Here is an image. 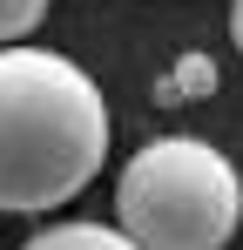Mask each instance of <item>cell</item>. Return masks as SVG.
Listing matches in <instances>:
<instances>
[{
    "label": "cell",
    "instance_id": "cell-1",
    "mask_svg": "<svg viewBox=\"0 0 243 250\" xmlns=\"http://www.w3.org/2000/svg\"><path fill=\"white\" fill-rule=\"evenodd\" d=\"M108 163V95L54 47H0V209L47 216Z\"/></svg>",
    "mask_w": 243,
    "mask_h": 250
},
{
    "label": "cell",
    "instance_id": "cell-2",
    "mask_svg": "<svg viewBox=\"0 0 243 250\" xmlns=\"http://www.w3.org/2000/svg\"><path fill=\"white\" fill-rule=\"evenodd\" d=\"M243 223V176L202 135L142 142L115 183V230L135 250H223Z\"/></svg>",
    "mask_w": 243,
    "mask_h": 250
},
{
    "label": "cell",
    "instance_id": "cell-3",
    "mask_svg": "<svg viewBox=\"0 0 243 250\" xmlns=\"http://www.w3.org/2000/svg\"><path fill=\"white\" fill-rule=\"evenodd\" d=\"M20 250H135V244L122 230H108V223H54V230L27 237Z\"/></svg>",
    "mask_w": 243,
    "mask_h": 250
},
{
    "label": "cell",
    "instance_id": "cell-4",
    "mask_svg": "<svg viewBox=\"0 0 243 250\" xmlns=\"http://www.w3.org/2000/svg\"><path fill=\"white\" fill-rule=\"evenodd\" d=\"M202 95H216V61L209 54H182L156 82V102H202Z\"/></svg>",
    "mask_w": 243,
    "mask_h": 250
},
{
    "label": "cell",
    "instance_id": "cell-5",
    "mask_svg": "<svg viewBox=\"0 0 243 250\" xmlns=\"http://www.w3.org/2000/svg\"><path fill=\"white\" fill-rule=\"evenodd\" d=\"M40 21H47V0H0V47L27 41Z\"/></svg>",
    "mask_w": 243,
    "mask_h": 250
},
{
    "label": "cell",
    "instance_id": "cell-6",
    "mask_svg": "<svg viewBox=\"0 0 243 250\" xmlns=\"http://www.w3.org/2000/svg\"><path fill=\"white\" fill-rule=\"evenodd\" d=\"M230 41H237V54H243V0H230Z\"/></svg>",
    "mask_w": 243,
    "mask_h": 250
}]
</instances>
